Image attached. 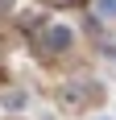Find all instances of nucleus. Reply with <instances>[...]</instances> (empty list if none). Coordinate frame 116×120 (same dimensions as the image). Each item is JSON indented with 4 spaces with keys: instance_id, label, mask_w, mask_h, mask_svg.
<instances>
[{
    "instance_id": "obj_4",
    "label": "nucleus",
    "mask_w": 116,
    "mask_h": 120,
    "mask_svg": "<svg viewBox=\"0 0 116 120\" xmlns=\"http://www.w3.org/2000/svg\"><path fill=\"white\" fill-rule=\"evenodd\" d=\"M46 4H70V0H46Z\"/></svg>"
},
{
    "instance_id": "obj_2",
    "label": "nucleus",
    "mask_w": 116,
    "mask_h": 120,
    "mask_svg": "<svg viewBox=\"0 0 116 120\" xmlns=\"http://www.w3.org/2000/svg\"><path fill=\"white\" fill-rule=\"evenodd\" d=\"M0 104H4V108H25V91H4Z\"/></svg>"
},
{
    "instance_id": "obj_5",
    "label": "nucleus",
    "mask_w": 116,
    "mask_h": 120,
    "mask_svg": "<svg viewBox=\"0 0 116 120\" xmlns=\"http://www.w3.org/2000/svg\"><path fill=\"white\" fill-rule=\"evenodd\" d=\"M95 120H112V116H95Z\"/></svg>"
},
{
    "instance_id": "obj_3",
    "label": "nucleus",
    "mask_w": 116,
    "mask_h": 120,
    "mask_svg": "<svg viewBox=\"0 0 116 120\" xmlns=\"http://www.w3.org/2000/svg\"><path fill=\"white\" fill-rule=\"evenodd\" d=\"M95 12L108 17V21H116V0H95Z\"/></svg>"
},
{
    "instance_id": "obj_1",
    "label": "nucleus",
    "mask_w": 116,
    "mask_h": 120,
    "mask_svg": "<svg viewBox=\"0 0 116 120\" xmlns=\"http://www.w3.org/2000/svg\"><path fill=\"white\" fill-rule=\"evenodd\" d=\"M70 41H75V29H70V25H50L46 29V46L50 50H66Z\"/></svg>"
}]
</instances>
